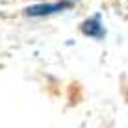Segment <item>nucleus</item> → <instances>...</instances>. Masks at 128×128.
Here are the masks:
<instances>
[{"mask_svg": "<svg viewBox=\"0 0 128 128\" xmlns=\"http://www.w3.org/2000/svg\"><path fill=\"white\" fill-rule=\"evenodd\" d=\"M72 8V2H67V0H61V2H41V4H35V6L26 8L24 13L28 17H48V15H56L60 11H65Z\"/></svg>", "mask_w": 128, "mask_h": 128, "instance_id": "obj_1", "label": "nucleus"}, {"mask_svg": "<svg viewBox=\"0 0 128 128\" xmlns=\"http://www.w3.org/2000/svg\"><path fill=\"white\" fill-rule=\"evenodd\" d=\"M80 30H82L84 35H87V37H93V39H102L104 35H106V28H104V24H102V20H100L98 15L86 19V20L82 22Z\"/></svg>", "mask_w": 128, "mask_h": 128, "instance_id": "obj_2", "label": "nucleus"}]
</instances>
